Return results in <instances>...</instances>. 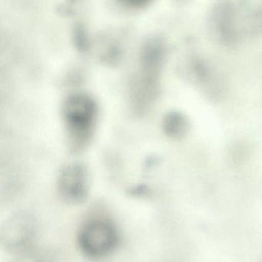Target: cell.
Returning <instances> with one entry per match:
<instances>
[{
  "instance_id": "1",
  "label": "cell",
  "mask_w": 262,
  "mask_h": 262,
  "mask_svg": "<svg viewBox=\"0 0 262 262\" xmlns=\"http://www.w3.org/2000/svg\"><path fill=\"white\" fill-rule=\"evenodd\" d=\"M166 55V44L159 36L148 37L142 44L138 70L130 85V104L136 116L146 114L159 96Z\"/></svg>"
},
{
  "instance_id": "2",
  "label": "cell",
  "mask_w": 262,
  "mask_h": 262,
  "mask_svg": "<svg viewBox=\"0 0 262 262\" xmlns=\"http://www.w3.org/2000/svg\"><path fill=\"white\" fill-rule=\"evenodd\" d=\"M62 116L70 151L81 152L90 145L96 129L98 117L96 100L82 92L70 94L62 103Z\"/></svg>"
},
{
  "instance_id": "3",
  "label": "cell",
  "mask_w": 262,
  "mask_h": 262,
  "mask_svg": "<svg viewBox=\"0 0 262 262\" xmlns=\"http://www.w3.org/2000/svg\"><path fill=\"white\" fill-rule=\"evenodd\" d=\"M262 19V10L253 12L237 4L223 2L214 6L210 14V27L214 36L222 43L238 42L251 28L253 20Z\"/></svg>"
},
{
  "instance_id": "4",
  "label": "cell",
  "mask_w": 262,
  "mask_h": 262,
  "mask_svg": "<svg viewBox=\"0 0 262 262\" xmlns=\"http://www.w3.org/2000/svg\"><path fill=\"white\" fill-rule=\"evenodd\" d=\"M117 231L113 224L104 220H94L85 224L79 231L78 242L86 255L99 258L108 255L118 243Z\"/></svg>"
},
{
  "instance_id": "5",
  "label": "cell",
  "mask_w": 262,
  "mask_h": 262,
  "mask_svg": "<svg viewBox=\"0 0 262 262\" xmlns=\"http://www.w3.org/2000/svg\"><path fill=\"white\" fill-rule=\"evenodd\" d=\"M37 234V222L30 213L18 212L7 219L0 231V242L7 251L20 253L27 248Z\"/></svg>"
},
{
  "instance_id": "6",
  "label": "cell",
  "mask_w": 262,
  "mask_h": 262,
  "mask_svg": "<svg viewBox=\"0 0 262 262\" xmlns=\"http://www.w3.org/2000/svg\"><path fill=\"white\" fill-rule=\"evenodd\" d=\"M59 194L73 204L85 202L90 192V177L86 166L80 162H73L62 167L57 178Z\"/></svg>"
},
{
  "instance_id": "7",
  "label": "cell",
  "mask_w": 262,
  "mask_h": 262,
  "mask_svg": "<svg viewBox=\"0 0 262 262\" xmlns=\"http://www.w3.org/2000/svg\"><path fill=\"white\" fill-rule=\"evenodd\" d=\"M162 127L168 137L179 139L188 133L189 122L186 116L180 112L170 111L164 116Z\"/></svg>"
},
{
  "instance_id": "8",
  "label": "cell",
  "mask_w": 262,
  "mask_h": 262,
  "mask_svg": "<svg viewBox=\"0 0 262 262\" xmlns=\"http://www.w3.org/2000/svg\"><path fill=\"white\" fill-rule=\"evenodd\" d=\"M11 262H53V259L46 251L27 250L18 254Z\"/></svg>"
},
{
  "instance_id": "9",
  "label": "cell",
  "mask_w": 262,
  "mask_h": 262,
  "mask_svg": "<svg viewBox=\"0 0 262 262\" xmlns=\"http://www.w3.org/2000/svg\"><path fill=\"white\" fill-rule=\"evenodd\" d=\"M73 39L76 49L82 53L86 52L90 49V39L82 24H76L73 27Z\"/></svg>"
},
{
  "instance_id": "10",
  "label": "cell",
  "mask_w": 262,
  "mask_h": 262,
  "mask_svg": "<svg viewBox=\"0 0 262 262\" xmlns=\"http://www.w3.org/2000/svg\"><path fill=\"white\" fill-rule=\"evenodd\" d=\"M122 5L126 6L130 8H142L148 5L149 1L147 0H125L121 2Z\"/></svg>"
}]
</instances>
